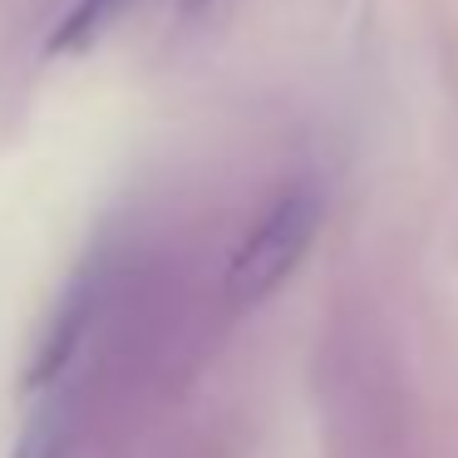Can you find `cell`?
Masks as SVG:
<instances>
[{
  "mask_svg": "<svg viewBox=\"0 0 458 458\" xmlns=\"http://www.w3.org/2000/svg\"><path fill=\"white\" fill-rule=\"evenodd\" d=\"M74 454V404L64 394L40 399L15 438L11 458H70Z\"/></svg>",
  "mask_w": 458,
  "mask_h": 458,
  "instance_id": "obj_3",
  "label": "cell"
},
{
  "mask_svg": "<svg viewBox=\"0 0 458 458\" xmlns=\"http://www.w3.org/2000/svg\"><path fill=\"white\" fill-rule=\"evenodd\" d=\"M320 217H326V202H320L316 188H291L281 192L267 208V217L251 227V237L237 247L227 267V296L237 306H251V301L271 296L291 271L301 267V257L310 251L320 232Z\"/></svg>",
  "mask_w": 458,
  "mask_h": 458,
  "instance_id": "obj_1",
  "label": "cell"
},
{
  "mask_svg": "<svg viewBox=\"0 0 458 458\" xmlns=\"http://www.w3.org/2000/svg\"><path fill=\"white\" fill-rule=\"evenodd\" d=\"M89 316H94V291L80 281V286L64 291L60 310H55L50 330H45L40 350H35V360H30V369H25V389H45L64 375L70 355L80 350V335L89 330Z\"/></svg>",
  "mask_w": 458,
  "mask_h": 458,
  "instance_id": "obj_2",
  "label": "cell"
},
{
  "mask_svg": "<svg viewBox=\"0 0 458 458\" xmlns=\"http://www.w3.org/2000/svg\"><path fill=\"white\" fill-rule=\"evenodd\" d=\"M123 5H129V0H80V5H74V11L60 21L50 50H80V45H89L94 35H99L104 25L123 11Z\"/></svg>",
  "mask_w": 458,
  "mask_h": 458,
  "instance_id": "obj_4",
  "label": "cell"
},
{
  "mask_svg": "<svg viewBox=\"0 0 458 458\" xmlns=\"http://www.w3.org/2000/svg\"><path fill=\"white\" fill-rule=\"evenodd\" d=\"M173 5H178V15H198V11H208L212 0H173Z\"/></svg>",
  "mask_w": 458,
  "mask_h": 458,
  "instance_id": "obj_5",
  "label": "cell"
}]
</instances>
